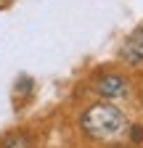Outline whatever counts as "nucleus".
I'll return each mask as SVG.
<instances>
[{
  "label": "nucleus",
  "mask_w": 143,
  "mask_h": 148,
  "mask_svg": "<svg viewBox=\"0 0 143 148\" xmlns=\"http://www.w3.org/2000/svg\"><path fill=\"white\" fill-rule=\"evenodd\" d=\"M0 148H32V138L27 132H11L0 140Z\"/></svg>",
  "instance_id": "nucleus-4"
},
{
  "label": "nucleus",
  "mask_w": 143,
  "mask_h": 148,
  "mask_svg": "<svg viewBox=\"0 0 143 148\" xmlns=\"http://www.w3.org/2000/svg\"><path fill=\"white\" fill-rule=\"evenodd\" d=\"M122 58L130 66H140L143 64V29H135L122 45Z\"/></svg>",
  "instance_id": "nucleus-2"
},
{
  "label": "nucleus",
  "mask_w": 143,
  "mask_h": 148,
  "mask_svg": "<svg viewBox=\"0 0 143 148\" xmlns=\"http://www.w3.org/2000/svg\"><path fill=\"white\" fill-rule=\"evenodd\" d=\"M98 90L103 92L106 98H119V95L127 92V79L119 77V74H109V77H103L98 82Z\"/></svg>",
  "instance_id": "nucleus-3"
},
{
  "label": "nucleus",
  "mask_w": 143,
  "mask_h": 148,
  "mask_svg": "<svg viewBox=\"0 0 143 148\" xmlns=\"http://www.w3.org/2000/svg\"><path fill=\"white\" fill-rule=\"evenodd\" d=\"M80 124L93 140H117L127 127V116L111 103H96L82 114Z\"/></svg>",
  "instance_id": "nucleus-1"
}]
</instances>
